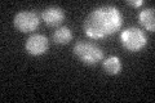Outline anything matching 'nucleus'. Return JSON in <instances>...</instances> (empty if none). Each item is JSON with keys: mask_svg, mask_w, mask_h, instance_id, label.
Listing matches in <instances>:
<instances>
[{"mask_svg": "<svg viewBox=\"0 0 155 103\" xmlns=\"http://www.w3.org/2000/svg\"><path fill=\"white\" fill-rule=\"evenodd\" d=\"M72 37H74L72 31L67 26L58 27L57 30L53 32V40H54L57 44H61V45H66V44H69L72 40Z\"/></svg>", "mask_w": 155, "mask_h": 103, "instance_id": "nucleus-9", "label": "nucleus"}, {"mask_svg": "<svg viewBox=\"0 0 155 103\" xmlns=\"http://www.w3.org/2000/svg\"><path fill=\"white\" fill-rule=\"evenodd\" d=\"M39 17L35 12L22 11L14 16V27L23 34L32 32L39 27Z\"/></svg>", "mask_w": 155, "mask_h": 103, "instance_id": "nucleus-4", "label": "nucleus"}, {"mask_svg": "<svg viewBox=\"0 0 155 103\" xmlns=\"http://www.w3.org/2000/svg\"><path fill=\"white\" fill-rule=\"evenodd\" d=\"M74 54L85 65L93 66L104 60V52L93 43L89 41H78L74 45Z\"/></svg>", "mask_w": 155, "mask_h": 103, "instance_id": "nucleus-2", "label": "nucleus"}, {"mask_svg": "<svg viewBox=\"0 0 155 103\" xmlns=\"http://www.w3.org/2000/svg\"><path fill=\"white\" fill-rule=\"evenodd\" d=\"M122 45L129 52H138L143 49L147 44V36L141 28L128 27L120 34Z\"/></svg>", "mask_w": 155, "mask_h": 103, "instance_id": "nucleus-3", "label": "nucleus"}, {"mask_svg": "<svg viewBox=\"0 0 155 103\" xmlns=\"http://www.w3.org/2000/svg\"><path fill=\"white\" fill-rule=\"evenodd\" d=\"M41 18L48 26L57 27L65 21V12L60 7H49L41 12Z\"/></svg>", "mask_w": 155, "mask_h": 103, "instance_id": "nucleus-6", "label": "nucleus"}, {"mask_svg": "<svg viewBox=\"0 0 155 103\" xmlns=\"http://www.w3.org/2000/svg\"><path fill=\"white\" fill-rule=\"evenodd\" d=\"M102 67L107 75H111V76L118 75V73H120V71H122V61H120L118 57L111 56L102 62Z\"/></svg>", "mask_w": 155, "mask_h": 103, "instance_id": "nucleus-8", "label": "nucleus"}, {"mask_svg": "<svg viewBox=\"0 0 155 103\" xmlns=\"http://www.w3.org/2000/svg\"><path fill=\"white\" fill-rule=\"evenodd\" d=\"M49 48V43H48L47 36L41 35V34H34L26 40L25 49L30 56H43Z\"/></svg>", "mask_w": 155, "mask_h": 103, "instance_id": "nucleus-5", "label": "nucleus"}, {"mask_svg": "<svg viewBox=\"0 0 155 103\" xmlns=\"http://www.w3.org/2000/svg\"><path fill=\"white\" fill-rule=\"evenodd\" d=\"M123 16L118 8L104 5L93 9L85 17L83 27L87 36L91 39H105L120 30Z\"/></svg>", "mask_w": 155, "mask_h": 103, "instance_id": "nucleus-1", "label": "nucleus"}, {"mask_svg": "<svg viewBox=\"0 0 155 103\" xmlns=\"http://www.w3.org/2000/svg\"><path fill=\"white\" fill-rule=\"evenodd\" d=\"M127 4L132 7H141L143 4V0H127Z\"/></svg>", "mask_w": 155, "mask_h": 103, "instance_id": "nucleus-10", "label": "nucleus"}, {"mask_svg": "<svg viewBox=\"0 0 155 103\" xmlns=\"http://www.w3.org/2000/svg\"><path fill=\"white\" fill-rule=\"evenodd\" d=\"M138 19H140V23H141L147 31L154 32V30H155L154 8H146V9H143V11H141L138 14Z\"/></svg>", "mask_w": 155, "mask_h": 103, "instance_id": "nucleus-7", "label": "nucleus"}]
</instances>
